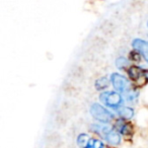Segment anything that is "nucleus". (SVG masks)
<instances>
[{"mask_svg": "<svg viewBox=\"0 0 148 148\" xmlns=\"http://www.w3.org/2000/svg\"><path fill=\"white\" fill-rule=\"evenodd\" d=\"M91 130L95 134H99L103 139H105L111 145L118 146L121 144V134L118 131H116L115 129H113L108 124H93L91 126Z\"/></svg>", "mask_w": 148, "mask_h": 148, "instance_id": "obj_1", "label": "nucleus"}, {"mask_svg": "<svg viewBox=\"0 0 148 148\" xmlns=\"http://www.w3.org/2000/svg\"><path fill=\"white\" fill-rule=\"evenodd\" d=\"M90 114L93 119L103 124H109L114 120V114L99 103H92L90 107Z\"/></svg>", "mask_w": 148, "mask_h": 148, "instance_id": "obj_2", "label": "nucleus"}, {"mask_svg": "<svg viewBox=\"0 0 148 148\" xmlns=\"http://www.w3.org/2000/svg\"><path fill=\"white\" fill-rule=\"evenodd\" d=\"M101 101L111 109L117 110L123 106V97L118 91H105L99 95Z\"/></svg>", "mask_w": 148, "mask_h": 148, "instance_id": "obj_3", "label": "nucleus"}, {"mask_svg": "<svg viewBox=\"0 0 148 148\" xmlns=\"http://www.w3.org/2000/svg\"><path fill=\"white\" fill-rule=\"evenodd\" d=\"M111 82L114 88L120 93H126L130 88L129 80L119 73H113L111 75Z\"/></svg>", "mask_w": 148, "mask_h": 148, "instance_id": "obj_4", "label": "nucleus"}, {"mask_svg": "<svg viewBox=\"0 0 148 148\" xmlns=\"http://www.w3.org/2000/svg\"><path fill=\"white\" fill-rule=\"evenodd\" d=\"M132 47L137 51L148 63V42L141 39H135L132 42Z\"/></svg>", "mask_w": 148, "mask_h": 148, "instance_id": "obj_5", "label": "nucleus"}, {"mask_svg": "<svg viewBox=\"0 0 148 148\" xmlns=\"http://www.w3.org/2000/svg\"><path fill=\"white\" fill-rule=\"evenodd\" d=\"M115 129H116V131H118L123 136H129V135H131L132 132H133L131 124H129L128 122H126L125 120H123V119H120L116 122Z\"/></svg>", "mask_w": 148, "mask_h": 148, "instance_id": "obj_6", "label": "nucleus"}, {"mask_svg": "<svg viewBox=\"0 0 148 148\" xmlns=\"http://www.w3.org/2000/svg\"><path fill=\"white\" fill-rule=\"evenodd\" d=\"M145 70H143L141 67H138V66H132V67L129 68L128 70V74H129L130 78L134 81H138L142 76H144L146 74Z\"/></svg>", "mask_w": 148, "mask_h": 148, "instance_id": "obj_7", "label": "nucleus"}, {"mask_svg": "<svg viewBox=\"0 0 148 148\" xmlns=\"http://www.w3.org/2000/svg\"><path fill=\"white\" fill-rule=\"evenodd\" d=\"M117 114L119 115V117L123 120H130L134 117V110L130 107H120L119 109L116 110Z\"/></svg>", "mask_w": 148, "mask_h": 148, "instance_id": "obj_8", "label": "nucleus"}, {"mask_svg": "<svg viewBox=\"0 0 148 148\" xmlns=\"http://www.w3.org/2000/svg\"><path fill=\"white\" fill-rule=\"evenodd\" d=\"M91 138L89 137L88 134L86 133H81L78 135L77 137V145L79 146L80 148H86V146L88 145L89 141H90Z\"/></svg>", "mask_w": 148, "mask_h": 148, "instance_id": "obj_9", "label": "nucleus"}, {"mask_svg": "<svg viewBox=\"0 0 148 148\" xmlns=\"http://www.w3.org/2000/svg\"><path fill=\"white\" fill-rule=\"evenodd\" d=\"M110 84V80L107 77H101V78L97 79L95 83V86L97 88V90H103V89L107 88Z\"/></svg>", "mask_w": 148, "mask_h": 148, "instance_id": "obj_10", "label": "nucleus"}, {"mask_svg": "<svg viewBox=\"0 0 148 148\" xmlns=\"http://www.w3.org/2000/svg\"><path fill=\"white\" fill-rule=\"evenodd\" d=\"M126 97V99H127L128 103H135L138 99V92L136 90H133V89H129L126 93H124Z\"/></svg>", "mask_w": 148, "mask_h": 148, "instance_id": "obj_11", "label": "nucleus"}, {"mask_svg": "<svg viewBox=\"0 0 148 148\" xmlns=\"http://www.w3.org/2000/svg\"><path fill=\"white\" fill-rule=\"evenodd\" d=\"M86 148H105V144H103V142L101 140L91 138Z\"/></svg>", "mask_w": 148, "mask_h": 148, "instance_id": "obj_12", "label": "nucleus"}, {"mask_svg": "<svg viewBox=\"0 0 148 148\" xmlns=\"http://www.w3.org/2000/svg\"><path fill=\"white\" fill-rule=\"evenodd\" d=\"M128 65H129V61H128L125 57H119L116 60V66H117V68H119V69H124V68Z\"/></svg>", "mask_w": 148, "mask_h": 148, "instance_id": "obj_13", "label": "nucleus"}, {"mask_svg": "<svg viewBox=\"0 0 148 148\" xmlns=\"http://www.w3.org/2000/svg\"><path fill=\"white\" fill-rule=\"evenodd\" d=\"M130 55H131V59L132 60H135V61H137V60H139V55L140 54L138 53V52H132V53H130Z\"/></svg>", "mask_w": 148, "mask_h": 148, "instance_id": "obj_14", "label": "nucleus"}, {"mask_svg": "<svg viewBox=\"0 0 148 148\" xmlns=\"http://www.w3.org/2000/svg\"><path fill=\"white\" fill-rule=\"evenodd\" d=\"M147 25H148V23H147Z\"/></svg>", "mask_w": 148, "mask_h": 148, "instance_id": "obj_15", "label": "nucleus"}]
</instances>
